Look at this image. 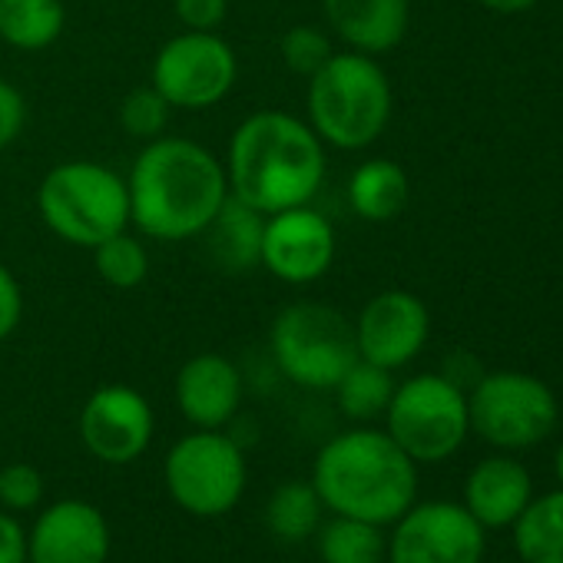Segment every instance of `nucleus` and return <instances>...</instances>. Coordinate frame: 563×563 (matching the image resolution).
Instances as JSON below:
<instances>
[{
  "label": "nucleus",
  "instance_id": "28",
  "mask_svg": "<svg viewBox=\"0 0 563 563\" xmlns=\"http://www.w3.org/2000/svg\"><path fill=\"white\" fill-rule=\"evenodd\" d=\"M169 113L173 107L146 84V87H136L123 97L120 103V130L136 140V143H150V140H159L169 126Z\"/></svg>",
  "mask_w": 563,
  "mask_h": 563
},
{
  "label": "nucleus",
  "instance_id": "27",
  "mask_svg": "<svg viewBox=\"0 0 563 563\" xmlns=\"http://www.w3.org/2000/svg\"><path fill=\"white\" fill-rule=\"evenodd\" d=\"M332 54H335L332 34H325L316 24H296L278 41V57H282V64H286V70L296 77H306V80L316 70H322Z\"/></svg>",
  "mask_w": 563,
  "mask_h": 563
},
{
  "label": "nucleus",
  "instance_id": "14",
  "mask_svg": "<svg viewBox=\"0 0 563 563\" xmlns=\"http://www.w3.org/2000/svg\"><path fill=\"white\" fill-rule=\"evenodd\" d=\"M431 335L428 306L405 289H385L372 296L355 319V345L358 358L382 365L388 372L415 362Z\"/></svg>",
  "mask_w": 563,
  "mask_h": 563
},
{
  "label": "nucleus",
  "instance_id": "9",
  "mask_svg": "<svg viewBox=\"0 0 563 563\" xmlns=\"http://www.w3.org/2000/svg\"><path fill=\"white\" fill-rule=\"evenodd\" d=\"M163 477L169 497L186 514L222 517L239 504L249 474L242 448L222 428H196L169 448Z\"/></svg>",
  "mask_w": 563,
  "mask_h": 563
},
{
  "label": "nucleus",
  "instance_id": "22",
  "mask_svg": "<svg viewBox=\"0 0 563 563\" xmlns=\"http://www.w3.org/2000/svg\"><path fill=\"white\" fill-rule=\"evenodd\" d=\"M510 530L523 563H563V487L533 497Z\"/></svg>",
  "mask_w": 563,
  "mask_h": 563
},
{
  "label": "nucleus",
  "instance_id": "12",
  "mask_svg": "<svg viewBox=\"0 0 563 563\" xmlns=\"http://www.w3.org/2000/svg\"><path fill=\"white\" fill-rule=\"evenodd\" d=\"M339 252L332 219L312 202L265 216L258 268L286 286H312L325 278Z\"/></svg>",
  "mask_w": 563,
  "mask_h": 563
},
{
  "label": "nucleus",
  "instance_id": "24",
  "mask_svg": "<svg viewBox=\"0 0 563 563\" xmlns=\"http://www.w3.org/2000/svg\"><path fill=\"white\" fill-rule=\"evenodd\" d=\"M395 372L382 368V365H372L365 358H358L342 378L339 385L332 388L335 391V405L339 411L355 421V424H368L375 418H385L388 405H391V395H395Z\"/></svg>",
  "mask_w": 563,
  "mask_h": 563
},
{
  "label": "nucleus",
  "instance_id": "3",
  "mask_svg": "<svg viewBox=\"0 0 563 563\" xmlns=\"http://www.w3.org/2000/svg\"><path fill=\"white\" fill-rule=\"evenodd\" d=\"M312 487L332 514L391 527L418 500V464L388 431L358 424L322 444Z\"/></svg>",
  "mask_w": 563,
  "mask_h": 563
},
{
  "label": "nucleus",
  "instance_id": "2",
  "mask_svg": "<svg viewBox=\"0 0 563 563\" xmlns=\"http://www.w3.org/2000/svg\"><path fill=\"white\" fill-rule=\"evenodd\" d=\"M222 166L229 196L272 216L316 202L329 156L309 120L289 110H255L232 130Z\"/></svg>",
  "mask_w": 563,
  "mask_h": 563
},
{
  "label": "nucleus",
  "instance_id": "20",
  "mask_svg": "<svg viewBox=\"0 0 563 563\" xmlns=\"http://www.w3.org/2000/svg\"><path fill=\"white\" fill-rule=\"evenodd\" d=\"M411 199L408 173L385 156L365 159L349 179V206L365 222H391Z\"/></svg>",
  "mask_w": 563,
  "mask_h": 563
},
{
  "label": "nucleus",
  "instance_id": "8",
  "mask_svg": "<svg viewBox=\"0 0 563 563\" xmlns=\"http://www.w3.org/2000/svg\"><path fill=\"white\" fill-rule=\"evenodd\" d=\"M560 408L547 382L523 372L481 375L467 391L471 431L497 451H527L547 441Z\"/></svg>",
  "mask_w": 563,
  "mask_h": 563
},
{
  "label": "nucleus",
  "instance_id": "13",
  "mask_svg": "<svg viewBox=\"0 0 563 563\" xmlns=\"http://www.w3.org/2000/svg\"><path fill=\"white\" fill-rule=\"evenodd\" d=\"M153 408L143 391L130 385L97 388L80 411V441L84 448L113 467L133 464L146 454L153 441Z\"/></svg>",
  "mask_w": 563,
  "mask_h": 563
},
{
  "label": "nucleus",
  "instance_id": "35",
  "mask_svg": "<svg viewBox=\"0 0 563 563\" xmlns=\"http://www.w3.org/2000/svg\"><path fill=\"white\" fill-rule=\"evenodd\" d=\"M553 471H556V481H560V487H563V444H560L556 454H553Z\"/></svg>",
  "mask_w": 563,
  "mask_h": 563
},
{
  "label": "nucleus",
  "instance_id": "30",
  "mask_svg": "<svg viewBox=\"0 0 563 563\" xmlns=\"http://www.w3.org/2000/svg\"><path fill=\"white\" fill-rule=\"evenodd\" d=\"M27 117H31V107L21 87L0 77V153L11 150L21 140V133L27 130Z\"/></svg>",
  "mask_w": 563,
  "mask_h": 563
},
{
  "label": "nucleus",
  "instance_id": "33",
  "mask_svg": "<svg viewBox=\"0 0 563 563\" xmlns=\"http://www.w3.org/2000/svg\"><path fill=\"white\" fill-rule=\"evenodd\" d=\"M0 563H27V530L8 510H0Z\"/></svg>",
  "mask_w": 563,
  "mask_h": 563
},
{
  "label": "nucleus",
  "instance_id": "18",
  "mask_svg": "<svg viewBox=\"0 0 563 563\" xmlns=\"http://www.w3.org/2000/svg\"><path fill=\"white\" fill-rule=\"evenodd\" d=\"M533 500V481L527 467L510 454L484 457L464 481V507L484 530H507Z\"/></svg>",
  "mask_w": 563,
  "mask_h": 563
},
{
  "label": "nucleus",
  "instance_id": "16",
  "mask_svg": "<svg viewBox=\"0 0 563 563\" xmlns=\"http://www.w3.org/2000/svg\"><path fill=\"white\" fill-rule=\"evenodd\" d=\"M176 408L192 428L219 431L225 428L242 408V372L232 358L219 352H199L176 372Z\"/></svg>",
  "mask_w": 563,
  "mask_h": 563
},
{
  "label": "nucleus",
  "instance_id": "10",
  "mask_svg": "<svg viewBox=\"0 0 563 563\" xmlns=\"http://www.w3.org/2000/svg\"><path fill=\"white\" fill-rule=\"evenodd\" d=\"M235 84L239 57L219 31H179L156 51L150 64V87L173 110L186 113H206L219 107Z\"/></svg>",
  "mask_w": 563,
  "mask_h": 563
},
{
  "label": "nucleus",
  "instance_id": "21",
  "mask_svg": "<svg viewBox=\"0 0 563 563\" xmlns=\"http://www.w3.org/2000/svg\"><path fill=\"white\" fill-rule=\"evenodd\" d=\"M67 27L64 0H0V44L21 54L47 51Z\"/></svg>",
  "mask_w": 563,
  "mask_h": 563
},
{
  "label": "nucleus",
  "instance_id": "23",
  "mask_svg": "<svg viewBox=\"0 0 563 563\" xmlns=\"http://www.w3.org/2000/svg\"><path fill=\"white\" fill-rule=\"evenodd\" d=\"M319 560L322 563H385L388 560V537L385 527L332 514L319 530Z\"/></svg>",
  "mask_w": 563,
  "mask_h": 563
},
{
  "label": "nucleus",
  "instance_id": "15",
  "mask_svg": "<svg viewBox=\"0 0 563 563\" xmlns=\"http://www.w3.org/2000/svg\"><path fill=\"white\" fill-rule=\"evenodd\" d=\"M110 523L100 507L67 497L51 504L27 533V563H107Z\"/></svg>",
  "mask_w": 563,
  "mask_h": 563
},
{
  "label": "nucleus",
  "instance_id": "6",
  "mask_svg": "<svg viewBox=\"0 0 563 563\" xmlns=\"http://www.w3.org/2000/svg\"><path fill=\"white\" fill-rule=\"evenodd\" d=\"M268 352L292 385L332 391L358 362L355 322L322 302H292L272 319Z\"/></svg>",
  "mask_w": 563,
  "mask_h": 563
},
{
  "label": "nucleus",
  "instance_id": "31",
  "mask_svg": "<svg viewBox=\"0 0 563 563\" xmlns=\"http://www.w3.org/2000/svg\"><path fill=\"white\" fill-rule=\"evenodd\" d=\"M173 14L183 31H219L229 18V0H173Z\"/></svg>",
  "mask_w": 563,
  "mask_h": 563
},
{
  "label": "nucleus",
  "instance_id": "32",
  "mask_svg": "<svg viewBox=\"0 0 563 563\" xmlns=\"http://www.w3.org/2000/svg\"><path fill=\"white\" fill-rule=\"evenodd\" d=\"M24 322V289L18 275L0 262V342H8Z\"/></svg>",
  "mask_w": 563,
  "mask_h": 563
},
{
  "label": "nucleus",
  "instance_id": "5",
  "mask_svg": "<svg viewBox=\"0 0 563 563\" xmlns=\"http://www.w3.org/2000/svg\"><path fill=\"white\" fill-rule=\"evenodd\" d=\"M34 202L44 225L77 249H93L130 229L126 176L97 159H64L47 169Z\"/></svg>",
  "mask_w": 563,
  "mask_h": 563
},
{
  "label": "nucleus",
  "instance_id": "26",
  "mask_svg": "<svg viewBox=\"0 0 563 563\" xmlns=\"http://www.w3.org/2000/svg\"><path fill=\"white\" fill-rule=\"evenodd\" d=\"M90 252H93V268H97L100 282L110 289L130 292V289L143 286L150 275V249H146L143 235L133 232V225L110 235L107 242L93 245Z\"/></svg>",
  "mask_w": 563,
  "mask_h": 563
},
{
  "label": "nucleus",
  "instance_id": "7",
  "mask_svg": "<svg viewBox=\"0 0 563 563\" xmlns=\"http://www.w3.org/2000/svg\"><path fill=\"white\" fill-rule=\"evenodd\" d=\"M385 431L415 464L448 461L471 434L467 391L448 375H415L395 385Z\"/></svg>",
  "mask_w": 563,
  "mask_h": 563
},
{
  "label": "nucleus",
  "instance_id": "34",
  "mask_svg": "<svg viewBox=\"0 0 563 563\" xmlns=\"http://www.w3.org/2000/svg\"><path fill=\"white\" fill-rule=\"evenodd\" d=\"M477 4L494 11V14H523V11L537 8L540 0H477Z\"/></svg>",
  "mask_w": 563,
  "mask_h": 563
},
{
  "label": "nucleus",
  "instance_id": "11",
  "mask_svg": "<svg viewBox=\"0 0 563 563\" xmlns=\"http://www.w3.org/2000/svg\"><path fill=\"white\" fill-rule=\"evenodd\" d=\"M487 530L454 500L411 504L388 537L385 563H484Z\"/></svg>",
  "mask_w": 563,
  "mask_h": 563
},
{
  "label": "nucleus",
  "instance_id": "4",
  "mask_svg": "<svg viewBox=\"0 0 563 563\" xmlns=\"http://www.w3.org/2000/svg\"><path fill=\"white\" fill-rule=\"evenodd\" d=\"M306 84V120L325 146L358 153L388 130L395 93L375 57L335 51Z\"/></svg>",
  "mask_w": 563,
  "mask_h": 563
},
{
  "label": "nucleus",
  "instance_id": "25",
  "mask_svg": "<svg viewBox=\"0 0 563 563\" xmlns=\"http://www.w3.org/2000/svg\"><path fill=\"white\" fill-rule=\"evenodd\" d=\"M322 497L312 487V481H286L282 487H275V494L268 497L265 507V523L278 540H309L316 537V530L322 527Z\"/></svg>",
  "mask_w": 563,
  "mask_h": 563
},
{
  "label": "nucleus",
  "instance_id": "17",
  "mask_svg": "<svg viewBox=\"0 0 563 563\" xmlns=\"http://www.w3.org/2000/svg\"><path fill=\"white\" fill-rule=\"evenodd\" d=\"M325 31L355 54H388L408 37V0H322Z\"/></svg>",
  "mask_w": 563,
  "mask_h": 563
},
{
  "label": "nucleus",
  "instance_id": "29",
  "mask_svg": "<svg viewBox=\"0 0 563 563\" xmlns=\"http://www.w3.org/2000/svg\"><path fill=\"white\" fill-rule=\"evenodd\" d=\"M44 500V477L34 464L0 467V504L8 510H31Z\"/></svg>",
  "mask_w": 563,
  "mask_h": 563
},
{
  "label": "nucleus",
  "instance_id": "1",
  "mask_svg": "<svg viewBox=\"0 0 563 563\" xmlns=\"http://www.w3.org/2000/svg\"><path fill=\"white\" fill-rule=\"evenodd\" d=\"M126 189L130 225L156 242L199 239L229 199L222 159L209 146L169 133L140 146Z\"/></svg>",
  "mask_w": 563,
  "mask_h": 563
},
{
  "label": "nucleus",
  "instance_id": "19",
  "mask_svg": "<svg viewBox=\"0 0 563 563\" xmlns=\"http://www.w3.org/2000/svg\"><path fill=\"white\" fill-rule=\"evenodd\" d=\"M262 229H265V216L229 196L219 216L209 222V229L199 239H206V252L219 268L249 272V268H258Z\"/></svg>",
  "mask_w": 563,
  "mask_h": 563
}]
</instances>
